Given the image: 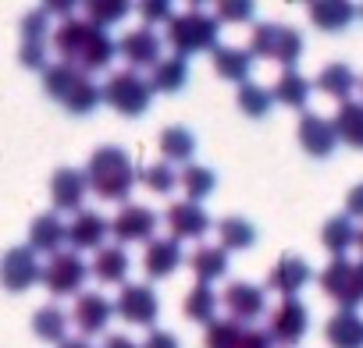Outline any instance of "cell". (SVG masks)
Wrapping results in <instances>:
<instances>
[{
  "label": "cell",
  "mask_w": 363,
  "mask_h": 348,
  "mask_svg": "<svg viewBox=\"0 0 363 348\" xmlns=\"http://www.w3.org/2000/svg\"><path fill=\"white\" fill-rule=\"evenodd\" d=\"M50 47L61 57V64H72L79 71H104L118 57V43L107 36V29H100V25H93L86 18L61 22L54 29Z\"/></svg>",
  "instance_id": "6da1fadb"
},
{
  "label": "cell",
  "mask_w": 363,
  "mask_h": 348,
  "mask_svg": "<svg viewBox=\"0 0 363 348\" xmlns=\"http://www.w3.org/2000/svg\"><path fill=\"white\" fill-rule=\"evenodd\" d=\"M86 182H89V192L93 196L121 203L132 192V185H135L132 156L121 146H100L89 156V163H86Z\"/></svg>",
  "instance_id": "7a4b0ae2"
},
{
  "label": "cell",
  "mask_w": 363,
  "mask_h": 348,
  "mask_svg": "<svg viewBox=\"0 0 363 348\" xmlns=\"http://www.w3.org/2000/svg\"><path fill=\"white\" fill-rule=\"evenodd\" d=\"M43 89H47V96H54L57 103H65L72 114H89L104 100V89L86 71H79L72 64H61V61L57 64H47Z\"/></svg>",
  "instance_id": "3957f363"
},
{
  "label": "cell",
  "mask_w": 363,
  "mask_h": 348,
  "mask_svg": "<svg viewBox=\"0 0 363 348\" xmlns=\"http://www.w3.org/2000/svg\"><path fill=\"white\" fill-rule=\"evenodd\" d=\"M250 57H264V61H278L285 64V71L303 57V36L299 29L292 25H274V22H264L253 29L250 36Z\"/></svg>",
  "instance_id": "277c9868"
},
{
  "label": "cell",
  "mask_w": 363,
  "mask_h": 348,
  "mask_svg": "<svg viewBox=\"0 0 363 348\" xmlns=\"http://www.w3.org/2000/svg\"><path fill=\"white\" fill-rule=\"evenodd\" d=\"M218 22L203 11H189V15H178L167 22V43L178 50V57H189L200 50H214L218 47Z\"/></svg>",
  "instance_id": "5b68a950"
},
{
  "label": "cell",
  "mask_w": 363,
  "mask_h": 348,
  "mask_svg": "<svg viewBox=\"0 0 363 348\" xmlns=\"http://www.w3.org/2000/svg\"><path fill=\"white\" fill-rule=\"evenodd\" d=\"M320 288L328 298H335L342 309H356L363 302V260L352 263L345 256H335L320 270Z\"/></svg>",
  "instance_id": "8992f818"
},
{
  "label": "cell",
  "mask_w": 363,
  "mask_h": 348,
  "mask_svg": "<svg viewBox=\"0 0 363 348\" xmlns=\"http://www.w3.org/2000/svg\"><path fill=\"white\" fill-rule=\"evenodd\" d=\"M104 100H107L118 114L139 117V114H146V107H150V100H153V89H150V82H146L139 71L125 68V71H114V75L107 79Z\"/></svg>",
  "instance_id": "52a82bcc"
},
{
  "label": "cell",
  "mask_w": 363,
  "mask_h": 348,
  "mask_svg": "<svg viewBox=\"0 0 363 348\" xmlns=\"http://www.w3.org/2000/svg\"><path fill=\"white\" fill-rule=\"evenodd\" d=\"M89 277V267L82 263L79 253H54L50 263L43 267V284L50 295H79V288L86 284Z\"/></svg>",
  "instance_id": "ba28073f"
},
{
  "label": "cell",
  "mask_w": 363,
  "mask_h": 348,
  "mask_svg": "<svg viewBox=\"0 0 363 348\" xmlns=\"http://www.w3.org/2000/svg\"><path fill=\"white\" fill-rule=\"evenodd\" d=\"M43 277V267L36 260V253L29 245H15L8 249L4 256H0V284H4L8 291H29L36 281Z\"/></svg>",
  "instance_id": "9c48e42d"
},
{
  "label": "cell",
  "mask_w": 363,
  "mask_h": 348,
  "mask_svg": "<svg viewBox=\"0 0 363 348\" xmlns=\"http://www.w3.org/2000/svg\"><path fill=\"white\" fill-rule=\"evenodd\" d=\"M306 327H310L306 306H303L299 298H285V302H278V309H274L271 320H267V337H271V344L292 348V344L303 341Z\"/></svg>",
  "instance_id": "30bf717a"
},
{
  "label": "cell",
  "mask_w": 363,
  "mask_h": 348,
  "mask_svg": "<svg viewBox=\"0 0 363 348\" xmlns=\"http://www.w3.org/2000/svg\"><path fill=\"white\" fill-rule=\"evenodd\" d=\"M114 313L125 320V323H135V327H153L157 323V313H160V298L150 284H125L118 302H114Z\"/></svg>",
  "instance_id": "8fae6325"
},
{
  "label": "cell",
  "mask_w": 363,
  "mask_h": 348,
  "mask_svg": "<svg viewBox=\"0 0 363 348\" xmlns=\"http://www.w3.org/2000/svg\"><path fill=\"white\" fill-rule=\"evenodd\" d=\"M160 50H164V43H160V36L153 29H132V33H125L118 40V54L128 61L132 71L135 68H157L160 64Z\"/></svg>",
  "instance_id": "7c38bea8"
},
{
  "label": "cell",
  "mask_w": 363,
  "mask_h": 348,
  "mask_svg": "<svg viewBox=\"0 0 363 348\" xmlns=\"http://www.w3.org/2000/svg\"><path fill=\"white\" fill-rule=\"evenodd\" d=\"M221 306L228 309V320H235V323H250V320H257V316L267 309V295H264V288L239 281V284H228V288H225Z\"/></svg>",
  "instance_id": "4fadbf2b"
},
{
  "label": "cell",
  "mask_w": 363,
  "mask_h": 348,
  "mask_svg": "<svg viewBox=\"0 0 363 348\" xmlns=\"http://www.w3.org/2000/svg\"><path fill=\"white\" fill-rule=\"evenodd\" d=\"M86 192H89L86 170H75V167H61V170H54V178H50V199H54L57 210H65V214H79Z\"/></svg>",
  "instance_id": "5bb4252c"
},
{
  "label": "cell",
  "mask_w": 363,
  "mask_h": 348,
  "mask_svg": "<svg viewBox=\"0 0 363 348\" xmlns=\"http://www.w3.org/2000/svg\"><path fill=\"white\" fill-rule=\"evenodd\" d=\"M111 231L118 242H153V231H157V214L146 210V207H121V214L111 221Z\"/></svg>",
  "instance_id": "9a60e30c"
},
{
  "label": "cell",
  "mask_w": 363,
  "mask_h": 348,
  "mask_svg": "<svg viewBox=\"0 0 363 348\" xmlns=\"http://www.w3.org/2000/svg\"><path fill=\"white\" fill-rule=\"evenodd\" d=\"M111 316H114V302H107V298L96 295V291H82V295L75 298V306H72V323H75L82 334H100V330H107Z\"/></svg>",
  "instance_id": "2e32d148"
},
{
  "label": "cell",
  "mask_w": 363,
  "mask_h": 348,
  "mask_svg": "<svg viewBox=\"0 0 363 348\" xmlns=\"http://www.w3.org/2000/svg\"><path fill=\"white\" fill-rule=\"evenodd\" d=\"M310 281H313V270H310V263L299 260V256H281V260L271 267V274H267V288H271V291H281L285 298H296V291L306 288Z\"/></svg>",
  "instance_id": "e0dca14e"
},
{
  "label": "cell",
  "mask_w": 363,
  "mask_h": 348,
  "mask_svg": "<svg viewBox=\"0 0 363 348\" xmlns=\"http://www.w3.org/2000/svg\"><path fill=\"white\" fill-rule=\"evenodd\" d=\"M296 135H299V146H303L310 156H328V153L335 149V142H338L335 121H328V117H320V114H303Z\"/></svg>",
  "instance_id": "ac0fdd59"
},
{
  "label": "cell",
  "mask_w": 363,
  "mask_h": 348,
  "mask_svg": "<svg viewBox=\"0 0 363 348\" xmlns=\"http://www.w3.org/2000/svg\"><path fill=\"white\" fill-rule=\"evenodd\" d=\"M167 228H171V238H203L211 231V217L200 210V203H174L167 214H164Z\"/></svg>",
  "instance_id": "d6986e66"
},
{
  "label": "cell",
  "mask_w": 363,
  "mask_h": 348,
  "mask_svg": "<svg viewBox=\"0 0 363 348\" xmlns=\"http://www.w3.org/2000/svg\"><path fill=\"white\" fill-rule=\"evenodd\" d=\"M107 231H111V224H107L96 210H79V214L72 217V224H68V242H72L75 249H96V253H100Z\"/></svg>",
  "instance_id": "ffe728a7"
},
{
  "label": "cell",
  "mask_w": 363,
  "mask_h": 348,
  "mask_svg": "<svg viewBox=\"0 0 363 348\" xmlns=\"http://www.w3.org/2000/svg\"><path fill=\"white\" fill-rule=\"evenodd\" d=\"M324 341L331 348H363V316L356 309H338L324 323Z\"/></svg>",
  "instance_id": "44dd1931"
},
{
  "label": "cell",
  "mask_w": 363,
  "mask_h": 348,
  "mask_svg": "<svg viewBox=\"0 0 363 348\" xmlns=\"http://www.w3.org/2000/svg\"><path fill=\"white\" fill-rule=\"evenodd\" d=\"M65 242H68V224L57 214H40L29 224V249L33 253H61Z\"/></svg>",
  "instance_id": "7402d4cb"
},
{
  "label": "cell",
  "mask_w": 363,
  "mask_h": 348,
  "mask_svg": "<svg viewBox=\"0 0 363 348\" xmlns=\"http://www.w3.org/2000/svg\"><path fill=\"white\" fill-rule=\"evenodd\" d=\"M143 267L150 277H171L178 267H182V245L174 238H153L146 245V256H143Z\"/></svg>",
  "instance_id": "603a6c76"
},
{
  "label": "cell",
  "mask_w": 363,
  "mask_h": 348,
  "mask_svg": "<svg viewBox=\"0 0 363 348\" xmlns=\"http://www.w3.org/2000/svg\"><path fill=\"white\" fill-rule=\"evenodd\" d=\"M89 274H93L96 281H104V284H121V281L128 277V253L118 249V245H104V249L96 253Z\"/></svg>",
  "instance_id": "cb8c5ba5"
},
{
  "label": "cell",
  "mask_w": 363,
  "mask_h": 348,
  "mask_svg": "<svg viewBox=\"0 0 363 348\" xmlns=\"http://www.w3.org/2000/svg\"><path fill=\"white\" fill-rule=\"evenodd\" d=\"M356 8L345 4V0H320V4H310V22L324 33H342L352 22Z\"/></svg>",
  "instance_id": "d4e9b609"
},
{
  "label": "cell",
  "mask_w": 363,
  "mask_h": 348,
  "mask_svg": "<svg viewBox=\"0 0 363 348\" xmlns=\"http://www.w3.org/2000/svg\"><path fill=\"white\" fill-rule=\"evenodd\" d=\"M250 68H253V57H250V50H235V47H214V71H218L221 79L246 86V79H250Z\"/></svg>",
  "instance_id": "484cf974"
},
{
  "label": "cell",
  "mask_w": 363,
  "mask_h": 348,
  "mask_svg": "<svg viewBox=\"0 0 363 348\" xmlns=\"http://www.w3.org/2000/svg\"><path fill=\"white\" fill-rule=\"evenodd\" d=\"M313 82H317V89H320L324 96H335V100H342V103H345V100H349V93L359 86V79L352 75V68H349V64H342V61L328 64Z\"/></svg>",
  "instance_id": "4316f807"
},
{
  "label": "cell",
  "mask_w": 363,
  "mask_h": 348,
  "mask_svg": "<svg viewBox=\"0 0 363 348\" xmlns=\"http://www.w3.org/2000/svg\"><path fill=\"white\" fill-rule=\"evenodd\" d=\"M189 267H193V274L200 277V284H211V281H218V277L228 274V253H225L221 245H200V249L189 256Z\"/></svg>",
  "instance_id": "83f0119b"
},
{
  "label": "cell",
  "mask_w": 363,
  "mask_h": 348,
  "mask_svg": "<svg viewBox=\"0 0 363 348\" xmlns=\"http://www.w3.org/2000/svg\"><path fill=\"white\" fill-rule=\"evenodd\" d=\"M335 132H338V139H342L345 146L363 149V103L345 100V103L338 107V114H335Z\"/></svg>",
  "instance_id": "f1b7e54d"
},
{
  "label": "cell",
  "mask_w": 363,
  "mask_h": 348,
  "mask_svg": "<svg viewBox=\"0 0 363 348\" xmlns=\"http://www.w3.org/2000/svg\"><path fill=\"white\" fill-rule=\"evenodd\" d=\"M186 82H189V64H186V57H164V61L153 68L150 89H153V93H178Z\"/></svg>",
  "instance_id": "f546056e"
},
{
  "label": "cell",
  "mask_w": 363,
  "mask_h": 348,
  "mask_svg": "<svg viewBox=\"0 0 363 348\" xmlns=\"http://www.w3.org/2000/svg\"><path fill=\"white\" fill-rule=\"evenodd\" d=\"M271 96H274L278 103H285V107L299 110V107H306V100H310V79H306V75H299L296 68H289V71L274 82Z\"/></svg>",
  "instance_id": "4dcf8cb0"
},
{
  "label": "cell",
  "mask_w": 363,
  "mask_h": 348,
  "mask_svg": "<svg viewBox=\"0 0 363 348\" xmlns=\"http://www.w3.org/2000/svg\"><path fill=\"white\" fill-rule=\"evenodd\" d=\"M33 330L43 341L65 344L68 341V316H65V309L61 306H40L36 316H33Z\"/></svg>",
  "instance_id": "1f68e13d"
},
{
  "label": "cell",
  "mask_w": 363,
  "mask_h": 348,
  "mask_svg": "<svg viewBox=\"0 0 363 348\" xmlns=\"http://www.w3.org/2000/svg\"><path fill=\"white\" fill-rule=\"evenodd\" d=\"M218 306H221V298L214 295V288H211V284H196V288L186 295V306H182V313H186V320L211 323V320H218Z\"/></svg>",
  "instance_id": "d6a6232c"
},
{
  "label": "cell",
  "mask_w": 363,
  "mask_h": 348,
  "mask_svg": "<svg viewBox=\"0 0 363 348\" xmlns=\"http://www.w3.org/2000/svg\"><path fill=\"white\" fill-rule=\"evenodd\" d=\"M178 185H182V192L189 196V203H200V199H207L211 192H214V185H218V178H214V170L211 167H200V163H189L186 170L178 174Z\"/></svg>",
  "instance_id": "836d02e7"
},
{
  "label": "cell",
  "mask_w": 363,
  "mask_h": 348,
  "mask_svg": "<svg viewBox=\"0 0 363 348\" xmlns=\"http://www.w3.org/2000/svg\"><path fill=\"white\" fill-rule=\"evenodd\" d=\"M193 149H196V139L189 128L182 124H171L160 132V153L164 160H193Z\"/></svg>",
  "instance_id": "e575fe53"
},
{
  "label": "cell",
  "mask_w": 363,
  "mask_h": 348,
  "mask_svg": "<svg viewBox=\"0 0 363 348\" xmlns=\"http://www.w3.org/2000/svg\"><path fill=\"white\" fill-rule=\"evenodd\" d=\"M218 238H221V249L225 253L228 249H250L257 242V228L250 221H242V217H225L218 224Z\"/></svg>",
  "instance_id": "d590c367"
},
{
  "label": "cell",
  "mask_w": 363,
  "mask_h": 348,
  "mask_svg": "<svg viewBox=\"0 0 363 348\" xmlns=\"http://www.w3.org/2000/svg\"><path fill=\"white\" fill-rule=\"evenodd\" d=\"M320 242H324L328 253L342 256L349 245H356V228H352V221H349V217H331V221L324 224V231H320Z\"/></svg>",
  "instance_id": "8d00e7d4"
},
{
  "label": "cell",
  "mask_w": 363,
  "mask_h": 348,
  "mask_svg": "<svg viewBox=\"0 0 363 348\" xmlns=\"http://www.w3.org/2000/svg\"><path fill=\"white\" fill-rule=\"evenodd\" d=\"M271 103H274L271 89H264V86H257V82L239 86V110H242V114H250V117H267Z\"/></svg>",
  "instance_id": "74e56055"
},
{
  "label": "cell",
  "mask_w": 363,
  "mask_h": 348,
  "mask_svg": "<svg viewBox=\"0 0 363 348\" xmlns=\"http://www.w3.org/2000/svg\"><path fill=\"white\" fill-rule=\"evenodd\" d=\"M242 330L246 327L235 320H211L207 323V348H239Z\"/></svg>",
  "instance_id": "f35d334b"
},
{
  "label": "cell",
  "mask_w": 363,
  "mask_h": 348,
  "mask_svg": "<svg viewBox=\"0 0 363 348\" xmlns=\"http://www.w3.org/2000/svg\"><path fill=\"white\" fill-rule=\"evenodd\" d=\"M128 15V4H118V0H93V4H86V22L107 29L114 22H121Z\"/></svg>",
  "instance_id": "ab89813d"
},
{
  "label": "cell",
  "mask_w": 363,
  "mask_h": 348,
  "mask_svg": "<svg viewBox=\"0 0 363 348\" xmlns=\"http://www.w3.org/2000/svg\"><path fill=\"white\" fill-rule=\"evenodd\" d=\"M139 178H143V185H146L150 192H157V196H167V192L178 185V174H174L167 163H146Z\"/></svg>",
  "instance_id": "60d3db41"
},
{
  "label": "cell",
  "mask_w": 363,
  "mask_h": 348,
  "mask_svg": "<svg viewBox=\"0 0 363 348\" xmlns=\"http://www.w3.org/2000/svg\"><path fill=\"white\" fill-rule=\"evenodd\" d=\"M47 25H50V15L43 8L26 15L22 18V43H47Z\"/></svg>",
  "instance_id": "b9f144b4"
},
{
  "label": "cell",
  "mask_w": 363,
  "mask_h": 348,
  "mask_svg": "<svg viewBox=\"0 0 363 348\" xmlns=\"http://www.w3.org/2000/svg\"><path fill=\"white\" fill-rule=\"evenodd\" d=\"M218 18H221V22H250V18H253V4L225 0V4H218Z\"/></svg>",
  "instance_id": "7bdbcfd3"
},
{
  "label": "cell",
  "mask_w": 363,
  "mask_h": 348,
  "mask_svg": "<svg viewBox=\"0 0 363 348\" xmlns=\"http://www.w3.org/2000/svg\"><path fill=\"white\" fill-rule=\"evenodd\" d=\"M22 64L47 71V43H22Z\"/></svg>",
  "instance_id": "ee69618b"
},
{
  "label": "cell",
  "mask_w": 363,
  "mask_h": 348,
  "mask_svg": "<svg viewBox=\"0 0 363 348\" xmlns=\"http://www.w3.org/2000/svg\"><path fill=\"white\" fill-rule=\"evenodd\" d=\"M139 15H143L150 25H157V22H171V4H143Z\"/></svg>",
  "instance_id": "f6af8a7d"
},
{
  "label": "cell",
  "mask_w": 363,
  "mask_h": 348,
  "mask_svg": "<svg viewBox=\"0 0 363 348\" xmlns=\"http://www.w3.org/2000/svg\"><path fill=\"white\" fill-rule=\"evenodd\" d=\"M239 348H274V344H271L267 330H242V341H239Z\"/></svg>",
  "instance_id": "bcb514c9"
},
{
  "label": "cell",
  "mask_w": 363,
  "mask_h": 348,
  "mask_svg": "<svg viewBox=\"0 0 363 348\" xmlns=\"http://www.w3.org/2000/svg\"><path fill=\"white\" fill-rule=\"evenodd\" d=\"M345 217H363V185H352L349 199H345Z\"/></svg>",
  "instance_id": "7dc6e473"
},
{
  "label": "cell",
  "mask_w": 363,
  "mask_h": 348,
  "mask_svg": "<svg viewBox=\"0 0 363 348\" xmlns=\"http://www.w3.org/2000/svg\"><path fill=\"white\" fill-rule=\"evenodd\" d=\"M143 348H178V337H174L171 330H153Z\"/></svg>",
  "instance_id": "c3c4849f"
},
{
  "label": "cell",
  "mask_w": 363,
  "mask_h": 348,
  "mask_svg": "<svg viewBox=\"0 0 363 348\" xmlns=\"http://www.w3.org/2000/svg\"><path fill=\"white\" fill-rule=\"evenodd\" d=\"M104 348H135V341L128 334H107L104 337Z\"/></svg>",
  "instance_id": "681fc988"
},
{
  "label": "cell",
  "mask_w": 363,
  "mask_h": 348,
  "mask_svg": "<svg viewBox=\"0 0 363 348\" xmlns=\"http://www.w3.org/2000/svg\"><path fill=\"white\" fill-rule=\"evenodd\" d=\"M61 348H93V344H89L86 337H68V341H65Z\"/></svg>",
  "instance_id": "f907efd6"
},
{
  "label": "cell",
  "mask_w": 363,
  "mask_h": 348,
  "mask_svg": "<svg viewBox=\"0 0 363 348\" xmlns=\"http://www.w3.org/2000/svg\"><path fill=\"white\" fill-rule=\"evenodd\" d=\"M356 245H359V253H363V231H356Z\"/></svg>",
  "instance_id": "816d5d0a"
},
{
  "label": "cell",
  "mask_w": 363,
  "mask_h": 348,
  "mask_svg": "<svg viewBox=\"0 0 363 348\" xmlns=\"http://www.w3.org/2000/svg\"><path fill=\"white\" fill-rule=\"evenodd\" d=\"M359 15H363V11H359Z\"/></svg>",
  "instance_id": "f5cc1de1"
},
{
  "label": "cell",
  "mask_w": 363,
  "mask_h": 348,
  "mask_svg": "<svg viewBox=\"0 0 363 348\" xmlns=\"http://www.w3.org/2000/svg\"><path fill=\"white\" fill-rule=\"evenodd\" d=\"M359 86H363V82H359Z\"/></svg>",
  "instance_id": "db71d44e"
}]
</instances>
